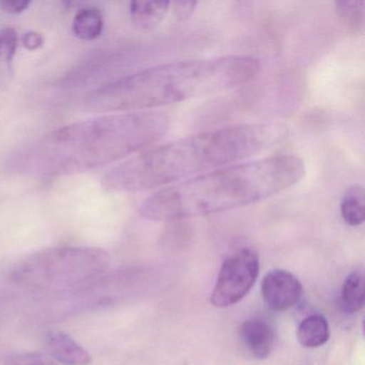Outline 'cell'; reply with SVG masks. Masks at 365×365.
Returning a JSON list of instances; mask_svg holds the SVG:
<instances>
[{
  "label": "cell",
  "instance_id": "cell-1",
  "mask_svg": "<svg viewBox=\"0 0 365 365\" xmlns=\"http://www.w3.org/2000/svg\"><path fill=\"white\" fill-rule=\"evenodd\" d=\"M170 128L160 112L121 113L78 121L18 149L8 161L11 172L56 177L102 168L159 142Z\"/></svg>",
  "mask_w": 365,
  "mask_h": 365
},
{
  "label": "cell",
  "instance_id": "cell-10",
  "mask_svg": "<svg viewBox=\"0 0 365 365\" xmlns=\"http://www.w3.org/2000/svg\"><path fill=\"white\" fill-rule=\"evenodd\" d=\"M170 6L172 3L166 0L132 1L130 4V14L136 26L142 29H153L163 22Z\"/></svg>",
  "mask_w": 365,
  "mask_h": 365
},
{
  "label": "cell",
  "instance_id": "cell-3",
  "mask_svg": "<svg viewBox=\"0 0 365 365\" xmlns=\"http://www.w3.org/2000/svg\"><path fill=\"white\" fill-rule=\"evenodd\" d=\"M304 175V162L294 155L232 164L158 190L140 213L153 221H177L224 212L273 197Z\"/></svg>",
  "mask_w": 365,
  "mask_h": 365
},
{
  "label": "cell",
  "instance_id": "cell-2",
  "mask_svg": "<svg viewBox=\"0 0 365 365\" xmlns=\"http://www.w3.org/2000/svg\"><path fill=\"white\" fill-rule=\"evenodd\" d=\"M285 136L279 123L230 125L187 136L133 155L104 175L102 185L119 193L162 189L253 157Z\"/></svg>",
  "mask_w": 365,
  "mask_h": 365
},
{
  "label": "cell",
  "instance_id": "cell-16",
  "mask_svg": "<svg viewBox=\"0 0 365 365\" xmlns=\"http://www.w3.org/2000/svg\"><path fill=\"white\" fill-rule=\"evenodd\" d=\"M18 34L14 29L0 31V74L9 69L18 48Z\"/></svg>",
  "mask_w": 365,
  "mask_h": 365
},
{
  "label": "cell",
  "instance_id": "cell-13",
  "mask_svg": "<svg viewBox=\"0 0 365 365\" xmlns=\"http://www.w3.org/2000/svg\"><path fill=\"white\" fill-rule=\"evenodd\" d=\"M103 16L96 8H85L74 16V35L84 41H91L99 38L103 31Z\"/></svg>",
  "mask_w": 365,
  "mask_h": 365
},
{
  "label": "cell",
  "instance_id": "cell-7",
  "mask_svg": "<svg viewBox=\"0 0 365 365\" xmlns=\"http://www.w3.org/2000/svg\"><path fill=\"white\" fill-rule=\"evenodd\" d=\"M302 285L292 273L285 270H272L264 275L262 294L266 304L274 311L292 309L302 296Z\"/></svg>",
  "mask_w": 365,
  "mask_h": 365
},
{
  "label": "cell",
  "instance_id": "cell-17",
  "mask_svg": "<svg viewBox=\"0 0 365 365\" xmlns=\"http://www.w3.org/2000/svg\"><path fill=\"white\" fill-rule=\"evenodd\" d=\"M31 3L26 0H4L0 3L1 9L9 14H19L29 9Z\"/></svg>",
  "mask_w": 365,
  "mask_h": 365
},
{
  "label": "cell",
  "instance_id": "cell-9",
  "mask_svg": "<svg viewBox=\"0 0 365 365\" xmlns=\"http://www.w3.org/2000/svg\"><path fill=\"white\" fill-rule=\"evenodd\" d=\"M46 350L57 362L65 365H89L93 356L76 339L59 331L50 332L46 339Z\"/></svg>",
  "mask_w": 365,
  "mask_h": 365
},
{
  "label": "cell",
  "instance_id": "cell-19",
  "mask_svg": "<svg viewBox=\"0 0 365 365\" xmlns=\"http://www.w3.org/2000/svg\"><path fill=\"white\" fill-rule=\"evenodd\" d=\"M174 6V14L178 20H185L195 9L197 3L193 1H178V3L172 4Z\"/></svg>",
  "mask_w": 365,
  "mask_h": 365
},
{
  "label": "cell",
  "instance_id": "cell-11",
  "mask_svg": "<svg viewBox=\"0 0 365 365\" xmlns=\"http://www.w3.org/2000/svg\"><path fill=\"white\" fill-rule=\"evenodd\" d=\"M297 336L303 347H319L330 337L328 322L322 315L309 316L299 326Z\"/></svg>",
  "mask_w": 365,
  "mask_h": 365
},
{
  "label": "cell",
  "instance_id": "cell-12",
  "mask_svg": "<svg viewBox=\"0 0 365 365\" xmlns=\"http://www.w3.org/2000/svg\"><path fill=\"white\" fill-rule=\"evenodd\" d=\"M341 213L348 225L359 226L363 224L365 220V192L362 185H350L346 189L341 197Z\"/></svg>",
  "mask_w": 365,
  "mask_h": 365
},
{
  "label": "cell",
  "instance_id": "cell-15",
  "mask_svg": "<svg viewBox=\"0 0 365 365\" xmlns=\"http://www.w3.org/2000/svg\"><path fill=\"white\" fill-rule=\"evenodd\" d=\"M364 7L363 0L354 1H336L337 14L349 31H358L364 25Z\"/></svg>",
  "mask_w": 365,
  "mask_h": 365
},
{
  "label": "cell",
  "instance_id": "cell-14",
  "mask_svg": "<svg viewBox=\"0 0 365 365\" xmlns=\"http://www.w3.org/2000/svg\"><path fill=\"white\" fill-rule=\"evenodd\" d=\"M341 303L348 313H356L365 303V279L361 272H354L346 279L341 292Z\"/></svg>",
  "mask_w": 365,
  "mask_h": 365
},
{
  "label": "cell",
  "instance_id": "cell-5",
  "mask_svg": "<svg viewBox=\"0 0 365 365\" xmlns=\"http://www.w3.org/2000/svg\"><path fill=\"white\" fill-rule=\"evenodd\" d=\"M110 264V254L99 247H48L27 256L11 277L29 289H69L101 277Z\"/></svg>",
  "mask_w": 365,
  "mask_h": 365
},
{
  "label": "cell",
  "instance_id": "cell-6",
  "mask_svg": "<svg viewBox=\"0 0 365 365\" xmlns=\"http://www.w3.org/2000/svg\"><path fill=\"white\" fill-rule=\"evenodd\" d=\"M259 273V258L251 249L235 252L222 264L211 303L215 307H228L242 300L253 287Z\"/></svg>",
  "mask_w": 365,
  "mask_h": 365
},
{
  "label": "cell",
  "instance_id": "cell-4",
  "mask_svg": "<svg viewBox=\"0 0 365 365\" xmlns=\"http://www.w3.org/2000/svg\"><path fill=\"white\" fill-rule=\"evenodd\" d=\"M260 70V61L250 56L165 63L95 89L85 103L98 113L150 110L241 86Z\"/></svg>",
  "mask_w": 365,
  "mask_h": 365
},
{
  "label": "cell",
  "instance_id": "cell-18",
  "mask_svg": "<svg viewBox=\"0 0 365 365\" xmlns=\"http://www.w3.org/2000/svg\"><path fill=\"white\" fill-rule=\"evenodd\" d=\"M23 44L29 51H36L41 48L44 43L43 36L37 31H29L23 36Z\"/></svg>",
  "mask_w": 365,
  "mask_h": 365
},
{
  "label": "cell",
  "instance_id": "cell-8",
  "mask_svg": "<svg viewBox=\"0 0 365 365\" xmlns=\"http://www.w3.org/2000/svg\"><path fill=\"white\" fill-rule=\"evenodd\" d=\"M241 341L247 351L255 359L269 356L274 346V331L262 319H250L243 322L239 330Z\"/></svg>",
  "mask_w": 365,
  "mask_h": 365
}]
</instances>
